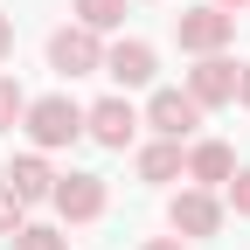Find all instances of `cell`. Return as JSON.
I'll return each instance as SVG.
<instances>
[{"mask_svg": "<svg viewBox=\"0 0 250 250\" xmlns=\"http://www.w3.org/2000/svg\"><path fill=\"white\" fill-rule=\"evenodd\" d=\"M21 132H28L35 153H70V146L83 139V104L70 98V90H42V98H28Z\"/></svg>", "mask_w": 250, "mask_h": 250, "instance_id": "1", "label": "cell"}, {"mask_svg": "<svg viewBox=\"0 0 250 250\" xmlns=\"http://www.w3.org/2000/svg\"><path fill=\"white\" fill-rule=\"evenodd\" d=\"M111 208V181L104 174H90V167H62L56 188H49V215L62 229H83V223H98V215Z\"/></svg>", "mask_w": 250, "mask_h": 250, "instance_id": "2", "label": "cell"}, {"mask_svg": "<svg viewBox=\"0 0 250 250\" xmlns=\"http://www.w3.org/2000/svg\"><path fill=\"white\" fill-rule=\"evenodd\" d=\"M223 223H229V202L215 195V188H174L167 195V229L174 236H188V243H208V236H223Z\"/></svg>", "mask_w": 250, "mask_h": 250, "instance_id": "3", "label": "cell"}, {"mask_svg": "<svg viewBox=\"0 0 250 250\" xmlns=\"http://www.w3.org/2000/svg\"><path fill=\"white\" fill-rule=\"evenodd\" d=\"M49 70H56L62 83L104 77V35H98V28H83V21H62L56 35H49Z\"/></svg>", "mask_w": 250, "mask_h": 250, "instance_id": "4", "label": "cell"}, {"mask_svg": "<svg viewBox=\"0 0 250 250\" xmlns=\"http://www.w3.org/2000/svg\"><path fill=\"white\" fill-rule=\"evenodd\" d=\"M202 118H208V111L188 98L181 83H153V98L139 104V125H146V132H153V139H181V146L195 139V125H202Z\"/></svg>", "mask_w": 250, "mask_h": 250, "instance_id": "5", "label": "cell"}, {"mask_svg": "<svg viewBox=\"0 0 250 250\" xmlns=\"http://www.w3.org/2000/svg\"><path fill=\"white\" fill-rule=\"evenodd\" d=\"M174 42H181V56H223L236 42V14H223L215 0H195L174 14Z\"/></svg>", "mask_w": 250, "mask_h": 250, "instance_id": "6", "label": "cell"}, {"mask_svg": "<svg viewBox=\"0 0 250 250\" xmlns=\"http://www.w3.org/2000/svg\"><path fill=\"white\" fill-rule=\"evenodd\" d=\"M83 139H90V146H104V153L139 146V104L125 98V90H104L98 104H83Z\"/></svg>", "mask_w": 250, "mask_h": 250, "instance_id": "7", "label": "cell"}, {"mask_svg": "<svg viewBox=\"0 0 250 250\" xmlns=\"http://www.w3.org/2000/svg\"><path fill=\"white\" fill-rule=\"evenodd\" d=\"M104 77H111V90H153L160 83V49L153 42H139V35H111L104 42Z\"/></svg>", "mask_w": 250, "mask_h": 250, "instance_id": "8", "label": "cell"}, {"mask_svg": "<svg viewBox=\"0 0 250 250\" xmlns=\"http://www.w3.org/2000/svg\"><path fill=\"white\" fill-rule=\"evenodd\" d=\"M236 70H243V62H236L229 49H223V56H195V70L181 77V90H188L202 111H223V104H236Z\"/></svg>", "mask_w": 250, "mask_h": 250, "instance_id": "9", "label": "cell"}, {"mask_svg": "<svg viewBox=\"0 0 250 250\" xmlns=\"http://www.w3.org/2000/svg\"><path fill=\"white\" fill-rule=\"evenodd\" d=\"M0 181H7V188H14V195H21L28 208H42V202H49V188H56V167H49V153L21 146V153H7V167H0Z\"/></svg>", "mask_w": 250, "mask_h": 250, "instance_id": "10", "label": "cell"}, {"mask_svg": "<svg viewBox=\"0 0 250 250\" xmlns=\"http://www.w3.org/2000/svg\"><path fill=\"white\" fill-rule=\"evenodd\" d=\"M132 174H139L146 188L188 181V146H181V139H139V146H132Z\"/></svg>", "mask_w": 250, "mask_h": 250, "instance_id": "11", "label": "cell"}, {"mask_svg": "<svg viewBox=\"0 0 250 250\" xmlns=\"http://www.w3.org/2000/svg\"><path fill=\"white\" fill-rule=\"evenodd\" d=\"M229 174H236V146L229 139H188V181L195 188H215L223 195Z\"/></svg>", "mask_w": 250, "mask_h": 250, "instance_id": "12", "label": "cell"}, {"mask_svg": "<svg viewBox=\"0 0 250 250\" xmlns=\"http://www.w3.org/2000/svg\"><path fill=\"white\" fill-rule=\"evenodd\" d=\"M125 7H132V0H70V21H83V28H98V35L111 42L118 28H125Z\"/></svg>", "mask_w": 250, "mask_h": 250, "instance_id": "13", "label": "cell"}, {"mask_svg": "<svg viewBox=\"0 0 250 250\" xmlns=\"http://www.w3.org/2000/svg\"><path fill=\"white\" fill-rule=\"evenodd\" d=\"M7 243H14V250H70V229H62L56 215H49V223H35V215H28V223H21Z\"/></svg>", "mask_w": 250, "mask_h": 250, "instance_id": "14", "label": "cell"}, {"mask_svg": "<svg viewBox=\"0 0 250 250\" xmlns=\"http://www.w3.org/2000/svg\"><path fill=\"white\" fill-rule=\"evenodd\" d=\"M21 111H28L21 77H14V70H0V132H14V125H21Z\"/></svg>", "mask_w": 250, "mask_h": 250, "instance_id": "15", "label": "cell"}, {"mask_svg": "<svg viewBox=\"0 0 250 250\" xmlns=\"http://www.w3.org/2000/svg\"><path fill=\"white\" fill-rule=\"evenodd\" d=\"M21 223H28V202L14 195V188H7V181H0V236H14Z\"/></svg>", "mask_w": 250, "mask_h": 250, "instance_id": "16", "label": "cell"}, {"mask_svg": "<svg viewBox=\"0 0 250 250\" xmlns=\"http://www.w3.org/2000/svg\"><path fill=\"white\" fill-rule=\"evenodd\" d=\"M223 202H229V215H243V223H250V167H236V174H229Z\"/></svg>", "mask_w": 250, "mask_h": 250, "instance_id": "17", "label": "cell"}, {"mask_svg": "<svg viewBox=\"0 0 250 250\" xmlns=\"http://www.w3.org/2000/svg\"><path fill=\"white\" fill-rule=\"evenodd\" d=\"M139 250H195V243H188V236H174V229H167V236H146Z\"/></svg>", "mask_w": 250, "mask_h": 250, "instance_id": "18", "label": "cell"}, {"mask_svg": "<svg viewBox=\"0 0 250 250\" xmlns=\"http://www.w3.org/2000/svg\"><path fill=\"white\" fill-rule=\"evenodd\" d=\"M14 56V14H0V62Z\"/></svg>", "mask_w": 250, "mask_h": 250, "instance_id": "19", "label": "cell"}, {"mask_svg": "<svg viewBox=\"0 0 250 250\" xmlns=\"http://www.w3.org/2000/svg\"><path fill=\"white\" fill-rule=\"evenodd\" d=\"M236 104L250 111V56H243V70H236Z\"/></svg>", "mask_w": 250, "mask_h": 250, "instance_id": "20", "label": "cell"}, {"mask_svg": "<svg viewBox=\"0 0 250 250\" xmlns=\"http://www.w3.org/2000/svg\"><path fill=\"white\" fill-rule=\"evenodd\" d=\"M215 7H223V14H243V7H250V0H215Z\"/></svg>", "mask_w": 250, "mask_h": 250, "instance_id": "21", "label": "cell"}]
</instances>
